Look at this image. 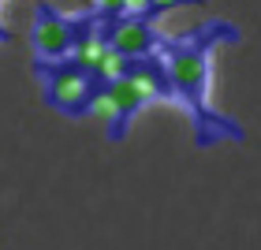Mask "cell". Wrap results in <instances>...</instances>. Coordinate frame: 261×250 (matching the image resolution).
<instances>
[{
    "label": "cell",
    "instance_id": "obj_1",
    "mask_svg": "<svg viewBox=\"0 0 261 250\" xmlns=\"http://www.w3.org/2000/svg\"><path fill=\"white\" fill-rule=\"evenodd\" d=\"M243 38V30L228 19H205L198 27L175 34L161 45V64L172 79L175 90V105L191 116L194 127V146L198 149H213L220 142H246V131L239 120L224 116L220 109H213L209 101V64L213 53L220 45H235Z\"/></svg>",
    "mask_w": 261,
    "mask_h": 250
},
{
    "label": "cell",
    "instance_id": "obj_4",
    "mask_svg": "<svg viewBox=\"0 0 261 250\" xmlns=\"http://www.w3.org/2000/svg\"><path fill=\"white\" fill-rule=\"evenodd\" d=\"M90 22L86 19H67L60 11H53L49 4L34 8V22H30V49L38 56V64H56L71 53V45L79 41L82 27Z\"/></svg>",
    "mask_w": 261,
    "mask_h": 250
},
{
    "label": "cell",
    "instance_id": "obj_7",
    "mask_svg": "<svg viewBox=\"0 0 261 250\" xmlns=\"http://www.w3.org/2000/svg\"><path fill=\"white\" fill-rule=\"evenodd\" d=\"M0 38H8V34H4V30H0Z\"/></svg>",
    "mask_w": 261,
    "mask_h": 250
},
{
    "label": "cell",
    "instance_id": "obj_3",
    "mask_svg": "<svg viewBox=\"0 0 261 250\" xmlns=\"http://www.w3.org/2000/svg\"><path fill=\"white\" fill-rule=\"evenodd\" d=\"M142 105H149V97L135 86V82H130V75H120V79L105 82V86H101L97 93H93L90 112L105 120L109 142H120V138L127 135L130 120H135V116L142 112Z\"/></svg>",
    "mask_w": 261,
    "mask_h": 250
},
{
    "label": "cell",
    "instance_id": "obj_2",
    "mask_svg": "<svg viewBox=\"0 0 261 250\" xmlns=\"http://www.w3.org/2000/svg\"><path fill=\"white\" fill-rule=\"evenodd\" d=\"M38 75L45 82V101H49V109H56L60 116H86L93 93L101 90L97 82H93V75L71 67L67 60L38 64Z\"/></svg>",
    "mask_w": 261,
    "mask_h": 250
},
{
    "label": "cell",
    "instance_id": "obj_6",
    "mask_svg": "<svg viewBox=\"0 0 261 250\" xmlns=\"http://www.w3.org/2000/svg\"><path fill=\"white\" fill-rule=\"evenodd\" d=\"M123 11H127V0H93V19L97 22H109Z\"/></svg>",
    "mask_w": 261,
    "mask_h": 250
},
{
    "label": "cell",
    "instance_id": "obj_5",
    "mask_svg": "<svg viewBox=\"0 0 261 250\" xmlns=\"http://www.w3.org/2000/svg\"><path fill=\"white\" fill-rule=\"evenodd\" d=\"M101 34H105V45H109V49L130 56V60L161 53V45L168 41V34H161L142 15H116L109 22H101Z\"/></svg>",
    "mask_w": 261,
    "mask_h": 250
}]
</instances>
